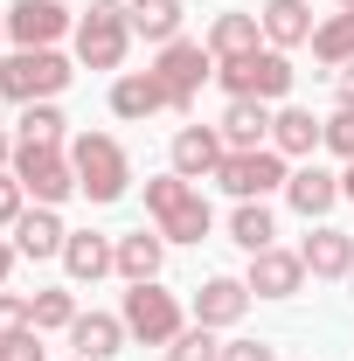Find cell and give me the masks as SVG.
<instances>
[{
	"instance_id": "1",
	"label": "cell",
	"mask_w": 354,
	"mask_h": 361,
	"mask_svg": "<svg viewBox=\"0 0 354 361\" xmlns=\"http://www.w3.org/2000/svg\"><path fill=\"white\" fill-rule=\"evenodd\" d=\"M70 167H77V195L90 209H111L133 188V153L111 133H70Z\"/></svg>"
},
{
	"instance_id": "2",
	"label": "cell",
	"mask_w": 354,
	"mask_h": 361,
	"mask_svg": "<svg viewBox=\"0 0 354 361\" xmlns=\"http://www.w3.org/2000/svg\"><path fill=\"white\" fill-rule=\"evenodd\" d=\"M146 216H153V229H160L167 243H202V236L216 229V209H209V195H202L188 174H174V167L146 180Z\"/></svg>"
},
{
	"instance_id": "3",
	"label": "cell",
	"mask_w": 354,
	"mask_h": 361,
	"mask_svg": "<svg viewBox=\"0 0 354 361\" xmlns=\"http://www.w3.org/2000/svg\"><path fill=\"white\" fill-rule=\"evenodd\" d=\"M70 77H77V63L63 49H7L0 56V97L7 104H49L70 90Z\"/></svg>"
},
{
	"instance_id": "4",
	"label": "cell",
	"mask_w": 354,
	"mask_h": 361,
	"mask_svg": "<svg viewBox=\"0 0 354 361\" xmlns=\"http://www.w3.org/2000/svg\"><path fill=\"white\" fill-rule=\"evenodd\" d=\"M77 63L84 70H118L126 49H133V0H90L77 14Z\"/></svg>"
},
{
	"instance_id": "5",
	"label": "cell",
	"mask_w": 354,
	"mask_h": 361,
	"mask_svg": "<svg viewBox=\"0 0 354 361\" xmlns=\"http://www.w3.org/2000/svg\"><path fill=\"white\" fill-rule=\"evenodd\" d=\"M292 56L285 49H250V56H236V63H216V84L229 90V97H264V104H285L292 97Z\"/></svg>"
},
{
	"instance_id": "6",
	"label": "cell",
	"mask_w": 354,
	"mask_h": 361,
	"mask_svg": "<svg viewBox=\"0 0 354 361\" xmlns=\"http://www.w3.org/2000/svg\"><path fill=\"white\" fill-rule=\"evenodd\" d=\"M222 195H236V202H264V195H285V180H292V160L278 153V146H257V153H222V167L209 174Z\"/></svg>"
},
{
	"instance_id": "7",
	"label": "cell",
	"mask_w": 354,
	"mask_h": 361,
	"mask_svg": "<svg viewBox=\"0 0 354 361\" xmlns=\"http://www.w3.org/2000/svg\"><path fill=\"white\" fill-rule=\"evenodd\" d=\"M118 319H126V334H133L139 348H167L181 326H188V313H181V299L160 285V278H146V285H133L126 292V306H118Z\"/></svg>"
},
{
	"instance_id": "8",
	"label": "cell",
	"mask_w": 354,
	"mask_h": 361,
	"mask_svg": "<svg viewBox=\"0 0 354 361\" xmlns=\"http://www.w3.org/2000/svg\"><path fill=\"white\" fill-rule=\"evenodd\" d=\"M14 180L42 202V209H63L77 195V167H70V146H21L14 139Z\"/></svg>"
},
{
	"instance_id": "9",
	"label": "cell",
	"mask_w": 354,
	"mask_h": 361,
	"mask_svg": "<svg viewBox=\"0 0 354 361\" xmlns=\"http://www.w3.org/2000/svg\"><path fill=\"white\" fill-rule=\"evenodd\" d=\"M153 77L167 84V97H174V111L188 118L195 111V90L216 77V56H209V42H188V35H174V42L153 56Z\"/></svg>"
},
{
	"instance_id": "10",
	"label": "cell",
	"mask_w": 354,
	"mask_h": 361,
	"mask_svg": "<svg viewBox=\"0 0 354 361\" xmlns=\"http://www.w3.org/2000/svg\"><path fill=\"white\" fill-rule=\"evenodd\" d=\"M63 35H77V14L63 0H14L7 7V42L14 49H56Z\"/></svg>"
},
{
	"instance_id": "11",
	"label": "cell",
	"mask_w": 354,
	"mask_h": 361,
	"mask_svg": "<svg viewBox=\"0 0 354 361\" xmlns=\"http://www.w3.org/2000/svg\"><path fill=\"white\" fill-rule=\"evenodd\" d=\"M306 257H299V250H278V243H271V250H257V257H250V271H243V285H250V299H299V292H306Z\"/></svg>"
},
{
	"instance_id": "12",
	"label": "cell",
	"mask_w": 354,
	"mask_h": 361,
	"mask_svg": "<svg viewBox=\"0 0 354 361\" xmlns=\"http://www.w3.org/2000/svg\"><path fill=\"white\" fill-rule=\"evenodd\" d=\"M250 313V285H243V278H229V271H216V278H202V285H195V306H188V319H195V326H236V319Z\"/></svg>"
},
{
	"instance_id": "13",
	"label": "cell",
	"mask_w": 354,
	"mask_h": 361,
	"mask_svg": "<svg viewBox=\"0 0 354 361\" xmlns=\"http://www.w3.org/2000/svg\"><path fill=\"white\" fill-rule=\"evenodd\" d=\"M153 111H174L167 84H160L153 70H118V77H111V118L139 126V118H153Z\"/></svg>"
},
{
	"instance_id": "14",
	"label": "cell",
	"mask_w": 354,
	"mask_h": 361,
	"mask_svg": "<svg viewBox=\"0 0 354 361\" xmlns=\"http://www.w3.org/2000/svg\"><path fill=\"white\" fill-rule=\"evenodd\" d=\"M285 202H292L306 223H326L334 202H348V195H341V174H334V167L306 160V167H292V180H285Z\"/></svg>"
},
{
	"instance_id": "15",
	"label": "cell",
	"mask_w": 354,
	"mask_h": 361,
	"mask_svg": "<svg viewBox=\"0 0 354 361\" xmlns=\"http://www.w3.org/2000/svg\"><path fill=\"white\" fill-rule=\"evenodd\" d=\"M222 153H229V146H222V126H181L174 146H167V167L188 174V180H209L222 167Z\"/></svg>"
},
{
	"instance_id": "16",
	"label": "cell",
	"mask_w": 354,
	"mask_h": 361,
	"mask_svg": "<svg viewBox=\"0 0 354 361\" xmlns=\"http://www.w3.org/2000/svg\"><path fill=\"white\" fill-rule=\"evenodd\" d=\"M63 271H70V285H97V278H111V271H118V236L70 229V243H63Z\"/></svg>"
},
{
	"instance_id": "17",
	"label": "cell",
	"mask_w": 354,
	"mask_h": 361,
	"mask_svg": "<svg viewBox=\"0 0 354 361\" xmlns=\"http://www.w3.org/2000/svg\"><path fill=\"white\" fill-rule=\"evenodd\" d=\"M209 56L216 63H236V56H250V49H264V21L250 14V7H222L216 21H209Z\"/></svg>"
},
{
	"instance_id": "18",
	"label": "cell",
	"mask_w": 354,
	"mask_h": 361,
	"mask_svg": "<svg viewBox=\"0 0 354 361\" xmlns=\"http://www.w3.org/2000/svg\"><path fill=\"white\" fill-rule=\"evenodd\" d=\"M271 146H278L285 160H306V153L326 146V118H312L306 104H278V111H271Z\"/></svg>"
},
{
	"instance_id": "19",
	"label": "cell",
	"mask_w": 354,
	"mask_h": 361,
	"mask_svg": "<svg viewBox=\"0 0 354 361\" xmlns=\"http://www.w3.org/2000/svg\"><path fill=\"white\" fill-rule=\"evenodd\" d=\"M126 319L118 313H77L70 319V348H77V361H111V355H126Z\"/></svg>"
},
{
	"instance_id": "20",
	"label": "cell",
	"mask_w": 354,
	"mask_h": 361,
	"mask_svg": "<svg viewBox=\"0 0 354 361\" xmlns=\"http://www.w3.org/2000/svg\"><path fill=\"white\" fill-rule=\"evenodd\" d=\"M222 146H229V153L271 146V104L264 97H229V111H222Z\"/></svg>"
},
{
	"instance_id": "21",
	"label": "cell",
	"mask_w": 354,
	"mask_h": 361,
	"mask_svg": "<svg viewBox=\"0 0 354 361\" xmlns=\"http://www.w3.org/2000/svg\"><path fill=\"white\" fill-rule=\"evenodd\" d=\"M257 21H264V42H271V49H285V56H292V49H306V42H312V28H319L306 0H264V7H257Z\"/></svg>"
},
{
	"instance_id": "22",
	"label": "cell",
	"mask_w": 354,
	"mask_h": 361,
	"mask_svg": "<svg viewBox=\"0 0 354 361\" xmlns=\"http://www.w3.org/2000/svg\"><path fill=\"white\" fill-rule=\"evenodd\" d=\"M299 257H306L312 278H348L354 271V236L334 229V223H312V236L299 243Z\"/></svg>"
},
{
	"instance_id": "23",
	"label": "cell",
	"mask_w": 354,
	"mask_h": 361,
	"mask_svg": "<svg viewBox=\"0 0 354 361\" xmlns=\"http://www.w3.org/2000/svg\"><path fill=\"white\" fill-rule=\"evenodd\" d=\"M63 243H70V223H63L56 209H42V202L14 223V250H21V257H35V264H42V257H63Z\"/></svg>"
},
{
	"instance_id": "24",
	"label": "cell",
	"mask_w": 354,
	"mask_h": 361,
	"mask_svg": "<svg viewBox=\"0 0 354 361\" xmlns=\"http://www.w3.org/2000/svg\"><path fill=\"white\" fill-rule=\"evenodd\" d=\"M160 264H167V236H160V229H133V236H118V278H126V285L160 278Z\"/></svg>"
},
{
	"instance_id": "25",
	"label": "cell",
	"mask_w": 354,
	"mask_h": 361,
	"mask_svg": "<svg viewBox=\"0 0 354 361\" xmlns=\"http://www.w3.org/2000/svg\"><path fill=\"white\" fill-rule=\"evenodd\" d=\"M229 243H236L243 257L271 250V243H278V216H271L264 202H236V209H229Z\"/></svg>"
},
{
	"instance_id": "26",
	"label": "cell",
	"mask_w": 354,
	"mask_h": 361,
	"mask_svg": "<svg viewBox=\"0 0 354 361\" xmlns=\"http://www.w3.org/2000/svg\"><path fill=\"white\" fill-rule=\"evenodd\" d=\"M14 139H21V146H70V118H63V104H56V97H49V104H21Z\"/></svg>"
},
{
	"instance_id": "27",
	"label": "cell",
	"mask_w": 354,
	"mask_h": 361,
	"mask_svg": "<svg viewBox=\"0 0 354 361\" xmlns=\"http://www.w3.org/2000/svg\"><path fill=\"white\" fill-rule=\"evenodd\" d=\"M312 63H326V70H348L354 63V14L348 7H341V14H326V21H319V28H312Z\"/></svg>"
},
{
	"instance_id": "28",
	"label": "cell",
	"mask_w": 354,
	"mask_h": 361,
	"mask_svg": "<svg viewBox=\"0 0 354 361\" xmlns=\"http://www.w3.org/2000/svg\"><path fill=\"white\" fill-rule=\"evenodd\" d=\"M181 21H188V7H181V0H133V35H146L153 49L174 42Z\"/></svg>"
},
{
	"instance_id": "29",
	"label": "cell",
	"mask_w": 354,
	"mask_h": 361,
	"mask_svg": "<svg viewBox=\"0 0 354 361\" xmlns=\"http://www.w3.org/2000/svg\"><path fill=\"white\" fill-rule=\"evenodd\" d=\"M28 319H35V334H70V319H77V292H63V285H49L28 299Z\"/></svg>"
},
{
	"instance_id": "30",
	"label": "cell",
	"mask_w": 354,
	"mask_h": 361,
	"mask_svg": "<svg viewBox=\"0 0 354 361\" xmlns=\"http://www.w3.org/2000/svg\"><path fill=\"white\" fill-rule=\"evenodd\" d=\"M160 355H167V361H222V341H216V326H195V319H188Z\"/></svg>"
},
{
	"instance_id": "31",
	"label": "cell",
	"mask_w": 354,
	"mask_h": 361,
	"mask_svg": "<svg viewBox=\"0 0 354 361\" xmlns=\"http://www.w3.org/2000/svg\"><path fill=\"white\" fill-rule=\"evenodd\" d=\"M326 153L354 160V104H334V111H326Z\"/></svg>"
},
{
	"instance_id": "32",
	"label": "cell",
	"mask_w": 354,
	"mask_h": 361,
	"mask_svg": "<svg viewBox=\"0 0 354 361\" xmlns=\"http://www.w3.org/2000/svg\"><path fill=\"white\" fill-rule=\"evenodd\" d=\"M21 216H28V188L14 180V167H7V174H0V229H14Z\"/></svg>"
},
{
	"instance_id": "33",
	"label": "cell",
	"mask_w": 354,
	"mask_h": 361,
	"mask_svg": "<svg viewBox=\"0 0 354 361\" xmlns=\"http://www.w3.org/2000/svg\"><path fill=\"white\" fill-rule=\"evenodd\" d=\"M35 319H28V299L21 292H0V341H14V334H28Z\"/></svg>"
},
{
	"instance_id": "34",
	"label": "cell",
	"mask_w": 354,
	"mask_h": 361,
	"mask_svg": "<svg viewBox=\"0 0 354 361\" xmlns=\"http://www.w3.org/2000/svg\"><path fill=\"white\" fill-rule=\"evenodd\" d=\"M0 361H49V355H42V334L28 326V334H14V341H0Z\"/></svg>"
},
{
	"instance_id": "35",
	"label": "cell",
	"mask_w": 354,
	"mask_h": 361,
	"mask_svg": "<svg viewBox=\"0 0 354 361\" xmlns=\"http://www.w3.org/2000/svg\"><path fill=\"white\" fill-rule=\"evenodd\" d=\"M222 361H278V348H271V341H250V334H243V341H222Z\"/></svg>"
},
{
	"instance_id": "36",
	"label": "cell",
	"mask_w": 354,
	"mask_h": 361,
	"mask_svg": "<svg viewBox=\"0 0 354 361\" xmlns=\"http://www.w3.org/2000/svg\"><path fill=\"white\" fill-rule=\"evenodd\" d=\"M334 97H341V104H354V63H348V70H334Z\"/></svg>"
},
{
	"instance_id": "37",
	"label": "cell",
	"mask_w": 354,
	"mask_h": 361,
	"mask_svg": "<svg viewBox=\"0 0 354 361\" xmlns=\"http://www.w3.org/2000/svg\"><path fill=\"white\" fill-rule=\"evenodd\" d=\"M7 167H14V133L0 126V174H7Z\"/></svg>"
},
{
	"instance_id": "38",
	"label": "cell",
	"mask_w": 354,
	"mask_h": 361,
	"mask_svg": "<svg viewBox=\"0 0 354 361\" xmlns=\"http://www.w3.org/2000/svg\"><path fill=\"white\" fill-rule=\"evenodd\" d=\"M14 257H21V250H14V243H0V292H7V271H14Z\"/></svg>"
},
{
	"instance_id": "39",
	"label": "cell",
	"mask_w": 354,
	"mask_h": 361,
	"mask_svg": "<svg viewBox=\"0 0 354 361\" xmlns=\"http://www.w3.org/2000/svg\"><path fill=\"white\" fill-rule=\"evenodd\" d=\"M341 195H348V202H354V160H348V174H341Z\"/></svg>"
},
{
	"instance_id": "40",
	"label": "cell",
	"mask_w": 354,
	"mask_h": 361,
	"mask_svg": "<svg viewBox=\"0 0 354 361\" xmlns=\"http://www.w3.org/2000/svg\"><path fill=\"white\" fill-rule=\"evenodd\" d=\"M0 42H7V7H0Z\"/></svg>"
},
{
	"instance_id": "41",
	"label": "cell",
	"mask_w": 354,
	"mask_h": 361,
	"mask_svg": "<svg viewBox=\"0 0 354 361\" xmlns=\"http://www.w3.org/2000/svg\"><path fill=\"white\" fill-rule=\"evenodd\" d=\"M334 7H348V14H354V0H334Z\"/></svg>"
},
{
	"instance_id": "42",
	"label": "cell",
	"mask_w": 354,
	"mask_h": 361,
	"mask_svg": "<svg viewBox=\"0 0 354 361\" xmlns=\"http://www.w3.org/2000/svg\"><path fill=\"white\" fill-rule=\"evenodd\" d=\"M348 292H354V271H348Z\"/></svg>"
}]
</instances>
